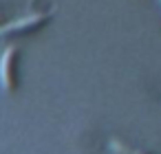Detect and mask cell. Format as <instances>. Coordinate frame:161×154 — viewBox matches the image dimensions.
<instances>
[{"mask_svg": "<svg viewBox=\"0 0 161 154\" xmlns=\"http://www.w3.org/2000/svg\"><path fill=\"white\" fill-rule=\"evenodd\" d=\"M49 18H51L49 13H29V16H22V18H18V20L5 22L3 27H0V38L38 31V29H42V27L49 22Z\"/></svg>", "mask_w": 161, "mask_h": 154, "instance_id": "cell-2", "label": "cell"}, {"mask_svg": "<svg viewBox=\"0 0 161 154\" xmlns=\"http://www.w3.org/2000/svg\"><path fill=\"white\" fill-rule=\"evenodd\" d=\"M159 3H161V0H159Z\"/></svg>", "mask_w": 161, "mask_h": 154, "instance_id": "cell-4", "label": "cell"}, {"mask_svg": "<svg viewBox=\"0 0 161 154\" xmlns=\"http://www.w3.org/2000/svg\"><path fill=\"white\" fill-rule=\"evenodd\" d=\"M110 147L117 152V154H148L146 150H139V147H130L128 143L119 141V139H110Z\"/></svg>", "mask_w": 161, "mask_h": 154, "instance_id": "cell-3", "label": "cell"}, {"mask_svg": "<svg viewBox=\"0 0 161 154\" xmlns=\"http://www.w3.org/2000/svg\"><path fill=\"white\" fill-rule=\"evenodd\" d=\"M18 46H7L0 55V86L5 90H14L18 86Z\"/></svg>", "mask_w": 161, "mask_h": 154, "instance_id": "cell-1", "label": "cell"}]
</instances>
